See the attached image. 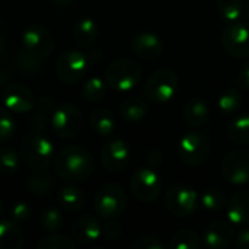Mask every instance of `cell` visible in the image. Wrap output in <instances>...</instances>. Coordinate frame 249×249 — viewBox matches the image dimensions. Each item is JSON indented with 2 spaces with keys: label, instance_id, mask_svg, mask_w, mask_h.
Returning <instances> with one entry per match:
<instances>
[{
  "label": "cell",
  "instance_id": "16",
  "mask_svg": "<svg viewBox=\"0 0 249 249\" xmlns=\"http://www.w3.org/2000/svg\"><path fill=\"white\" fill-rule=\"evenodd\" d=\"M131 48L137 57L142 60H156L163 53L162 39L153 32H139L131 39Z\"/></svg>",
  "mask_w": 249,
  "mask_h": 249
},
{
  "label": "cell",
  "instance_id": "10",
  "mask_svg": "<svg viewBox=\"0 0 249 249\" xmlns=\"http://www.w3.org/2000/svg\"><path fill=\"white\" fill-rule=\"evenodd\" d=\"M222 45L233 58L249 57V25L231 22L222 32Z\"/></svg>",
  "mask_w": 249,
  "mask_h": 249
},
{
  "label": "cell",
  "instance_id": "45",
  "mask_svg": "<svg viewBox=\"0 0 249 249\" xmlns=\"http://www.w3.org/2000/svg\"><path fill=\"white\" fill-rule=\"evenodd\" d=\"M10 79V73L4 69V67H0V88L1 86H6L7 82Z\"/></svg>",
  "mask_w": 249,
  "mask_h": 249
},
{
  "label": "cell",
  "instance_id": "9",
  "mask_svg": "<svg viewBox=\"0 0 249 249\" xmlns=\"http://www.w3.org/2000/svg\"><path fill=\"white\" fill-rule=\"evenodd\" d=\"M89 69V60L86 54L79 50L63 51L57 60L55 71L61 82L73 85L85 77Z\"/></svg>",
  "mask_w": 249,
  "mask_h": 249
},
{
  "label": "cell",
  "instance_id": "20",
  "mask_svg": "<svg viewBox=\"0 0 249 249\" xmlns=\"http://www.w3.org/2000/svg\"><path fill=\"white\" fill-rule=\"evenodd\" d=\"M98 34H99V28H98V23L95 22V19L92 18H82L74 29H73V38H74V42L80 47V48H88L90 47L96 38H98Z\"/></svg>",
  "mask_w": 249,
  "mask_h": 249
},
{
  "label": "cell",
  "instance_id": "48",
  "mask_svg": "<svg viewBox=\"0 0 249 249\" xmlns=\"http://www.w3.org/2000/svg\"><path fill=\"white\" fill-rule=\"evenodd\" d=\"M4 213V204H3V201H1V198H0V216Z\"/></svg>",
  "mask_w": 249,
  "mask_h": 249
},
{
  "label": "cell",
  "instance_id": "7",
  "mask_svg": "<svg viewBox=\"0 0 249 249\" xmlns=\"http://www.w3.org/2000/svg\"><path fill=\"white\" fill-rule=\"evenodd\" d=\"M210 140L201 131H190L182 136L178 144L181 160L188 166H200L210 156Z\"/></svg>",
  "mask_w": 249,
  "mask_h": 249
},
{
  "label": "cell",
  "instance_id": "19",
  "mask_svg": "<svg viewBox=\"0 0 249 249\" xmlns=\"http://www.w3.org/2000/svg\"><path fill=\"white\" fill-rule=\"evenodd\" d=\"M228 222L233 226H249V191L235 193L228 203Z\"/></svg>",
  "mask_w": 249,
  "mask_h": 249
},
{
  "label": "cell",
  "instance_id": "1",
  "mask_svg": "<svg viewBox=\"0 0 249 249\" xmlns=\"http://www.w3.org/2000/svg\"><path fill=\"white\" fill-rule=\"evenodd\" d=\"M57 175L69 182L88 179L95 168L93 156L82 146H69L57 153L54 159Z\"/></svg>",
  "mask_w": 249,
  "mask_h": 249
},
{
  "label": "cell",
  "instance_id": "23",
  "mask_svg": "<svg viewBox=\"0 0 249 249\" xmlns=\"http://www.w3.org/2000/svg\"><path fill=\"white\" fill-rule=\"evenodd\" d=\"M147 114V102L140 98H128L120 107V115L127 123H139Z\"/></svg>",
  "mask_w": 249,
  "mask_h": 249
},
{
  "label": "cell",
  "instance_id": "12",
  "mask_svg": "<svg viewBox=\"0 0 249 249\" xmlns=\"http://www.w3.org/2000/svg\"><path fill=\"white\" fill-rule=\"evenodd\" d=\"M20 42L25 51L39 58L48 57L54 48V39H53L51 32L45 26H41V25L26 26L22 32Z\"/></svg>",
  "mask_w": 249,
  "mask_h": 249
},
{
  "label": "cell",
  "instance_id": "32",
  "mask_svg": "<svg viewBox=\"0 0 249 249\" xmlns=\"http://www.w3.org/2000/svg\"><path fill=\"white\" fill-rule=\"evenodd\" d=\"M20 166V156L12 147H0V174L13 175Z\"/></svg>",
  "mask_w": 249,
  "mask_h": 249
},
{
  "label": "cell",
  "instance_id": "40",
  "mask_svg": "<svg viewBox=\"0 0 249 249\" xmlns=\"http://www.w3.org/2000/svg\"><path fill=\"white\" fill-rule=\"evenodd\" d=\"M31 214H32V207L25 201H18L16 204H13L12 212H10L12 220L16 223L26 222L31 217Z\"/></svg>",
  "mask_w": 249,
  "mask_h": 249
},
{
  "label": "cell",
  "instance_id": "4",
  "mask_svg": "<svg viewBox=\"0 0 249 249\" xmlns=\"http://www.w3.org/2000/svg\"><path fill=\"white\" fill-rule=\"evenodd\" d=\"M142 79V67L130 58H118L105 70L107 85L118 92H128Z\"/></svg>",
  "mask_w": 249,
  "mask_h": 249
},
{
  "label": "cell",
  "instance_id": "28",
  "mask_svg": "<svg viewBox=\"0 0 249 249\" xmlns=\"http://www.w3.org/2000/svg\"><path fill=\"white\" fill-rule=\"evenodd\" d=\"M200 247H201V239L191 229L178 231L169 241L171 249H198Z\"/></svg>",
  "mask_w": 249,
  "mask_h": 249
},
{
  "label": "cell",
  "instance_id": "35",
  "mask_svg": "<svg viewBox=\"0 0 249 249\" xmlns=\"http://www.w3.org/2000/svg\"><path fill=\"white\" fill-rule=\"evenodd\" d=\"M39 222H41L42 228L51 233L61 231L63 223H64L63 216L57 207H47L45 210H42V213L39 216Z\"/></svg>",
  "mask_w": 249,
  "mask_h": 249
},
{
  "label": "cell",
  "instance_id": "15",
  "mask_svg": "<svg viewBox=\"0 0 249 249\" xmlns=\"http://www.w3.org/2000/svg\"><path fill=\"white\" fill-rule=\"evenodd\" d=\"M1 102L6 109L18 114H25L34 109L35 99L29 89L19 83L6 85L1 90Z\"/></svg>",
  "mask_w": 249,
  "mask_h": 249
},
{
  "label": "cell",
  "instance_id": "49",
  "mask_svg": "<svg viewBox=\"0 0 249 249\" xmlns=\"http://www.w3.org/2000/svg\"><path fill=\"white\" fill-rule=\"evenodd\" d=\"M247 16H248V20H249V0H248V6H247Z\"/></svg>",
  "mask_w": 249,
  "mask_h": 249
},
{
  "label": "cell",
  "instance_id": "6",
  "mask_svg": "<svg viewBox=\"0 0 249 249\" xmlns=\"http://www.w3.org/2000/svg\"><path fill=\"white\" fill-rule=\"evenodd\" d=\"M50 123L60 139H74L83 128V114L73 104H61L54 108Z\"/></svg>",
  "mask_w": 249,
  "mask_h": 249
},
{
  "label": "cell",
  "instance_id": "33",
  "mask_svg": "<svg viewBox=\"0 0 249 249\" xmlns=\"http://www.w3.org/2000/svg\"><path fill=\"white\" fill-rule=\"evenodd\" d=\"M26 188L36 197H44L48 196L53 188H54V179L50 175H35L31 177L26 182Z\"/></svg>",
  "mask_w": 249,
  "mask_h": 249
},
{
  "label": "cell",
  "instance_id": "46",
  "mask_svg": "<svg viewBox=\"0 0 249 249\" xmlns=\"http://www.w3.org/2000/svg\"><path fill=\"white\" fill-rule=\"evenodd\" d=\"M3 48H4V38H3V35L0 34V53L3 51Z\"/></svg>",
  "mask_w": 249,
  "mask_h": 249
},
{
  "label": "cell",
  "instance_id": "14",
  "mask_svg": "<svg viewBox=\"0 0 249 249\" xmlns=\"http://www.w3.org/2000/svg\"><path fill=\"white\" fill-rule=\"evenodd\" d=\"M130 159H131V149L121 139L109 140L102 147L101 160L104 168L109 172H121L123 169L127 168Z\"/></svg>",
  "mask_w": 249,
  "mask_h": 249
},
{
  "label": "cell",
  "instance_id": "24",
  "mask_svg": "<svg viewBox=\"0 0 249 249\" xmlns=\"http://www.w3.org/2000/svg\"><path fill=\"white\" fill-rule=\"evenodd\" d=\"M58 204L60 207H63L66 212H71L76 213L80 209H83L85 206V194L82 193V190L76 188V187H63L58 191Z\"/></svg>",
  "mask_w": 249,
  "mask_h": 249
},
{
  "label": "cell",
  "instance_id": "31",
  "mask_svg": "<svg viewBox=\"0 0 249 249\" xmlns=\"http://www.w3.org/2000/svg\"><path fill=\"white\" fill-rule=\"evenodd\" d=\"M107 88H108L107 82L104 79L95 76V77H90L85 83V86L82 89V95L89 102H98L107 95Z\"/></svg>",
  "mask_w": 249,
  "mask_h": 249
},
{
  "label": "cell",
  "instance_id": "21",
  "mask_svg": "<svg viewBox=\"0 0 249 249\" xmlns=\"http://www.w3.org/2000/svg\"><path fill=\"white\" fill-rule=\"evenodd\" d=\"M23 247V233L13 220L0 222V249H20Z\"/></svg>",
  "mask_w": 249,
  "mask_h": 249
},
{
  "label": "cell",
  "instance_id": "22",
  "mask_svg": "<svg viewBox=\"0 0 249 249\" xmlns=\"http://www.w3.org/2000/svg\"><path fill=\"white\" fill-rule=\"evenodd\" d=\"M209 107L204 101L194 98L191 101H188L185 104L184 108V118L187 121V124H190L191 127H203L207 121H209Z\"/></svg>",
  "mask_w": 249,
  "mask_h": 249
},
{
  "label": "cell",
  "instance_id": "25",
  "mask_svg": "<svg viewBox=\"0 0 249 249\" xmlns=\"http://www.w3.org/2000/svg\"><path fill=\"white\" fill-rule=\"evenodd\" d=\"M90 127L99 134V136H109L115 130V120L114 115L105 109V108H98L93 109L90 114Z\"/></svg>",
  "mask_w": 249,
  "mask_h": 249
},
{
  "label": "cell",
  "instance_id": "27",
  "mask_svg": "<svg viewBox=\"0 0 249 249\" xmlns=\"http://www.w3.org/2000/svg\"><path fill=\"white\" fill-rule=\"evenodd\" d=\"M228 136L236 144H248L249 114H241L228 124Z\"/></svg>",
  "mask_w": 249,
  "mask_h": 249
},
{
  "label": "cell",
  "instance_id": "47",
  "mask_svg": "<svg viewBox=\"0 0 249 249\" xmlns=\"http://www.w3.org/2000/svg\"><path fill=\"white\" fill-rule=\"evenodd\" d=\"M55 3H58V4H67V3H71L73 0H54Z\"/></svg>",
  "mask_w": 249,
  "mask_h": 249
},
{
  "label": "cell",
  "instance_id": "2",
  "mask_svg": "<svg viewBox=\"0 0 249 249\" xmlns=\"http://www.w3.org/2000/svg\"><path fill=\"white\" fill-rule=\"evenodd\" d=\"M20 156H22L23 163L29 169L44 171L51 165V162L55 156L54 144L42 133L29 131L22 140Z\"/></svg>",
  "mask_w": 249,
  "mask_h": 249
},
{
  "label": "cell",
  "instance_id": "36",
  "mask_svg": "<svg viewBox=\"0 0 249 249\" xmlns=\"http://www.w3.org/2000/svg\"><path fill=\"white\" fill-rule=\"evenodd\" d=\"M217 7L222 18L229 23L239 20L244 12L242 0H217Z\"/></svg>",
  "mask_w": 249,
  "mask_h": 249
},
{
  "label": "cell",
  "instance_id": "42",
  "mask_svg": "<svg viewBox=\"0 0 249 249\" xmlns=\"http://www.w3.org/2000/svg\"><path fill=\"white\" fill-rule=\"evenodd\" d=\"M236 82H238V86H239L241 89L249 90V61L248 63H245V64L241 67Z\"/></svg>",
  "mask_w": 249,
  "mask_h": 249
},
{
  "label": "cell",
  "instance_id": "30",
  "mask_svg": "<svg viewBox=\"0 0 249 249\" xmlns=\"http://www.w3.org/2000/svg\"><path fill=\"white\" fill-rule=\"evenodd\" d=\"M42 58L28 53V51H19L16 55H15V66L18 67V70L23 71L25 74H38L41 71V67H42V63H41Z\"/></svg>",
  "mask_w": 249,
  "mask_h": 249
},
{
  "label": "cell",
  "instance_id": "3",
  "mask_svg": "<svg viewBox=\"0 0 249 249\" xmlns=\"http://www.w3.org/2000/svg\"><path fill=\"white\" fill-rule=\"evenodd\" d=\"M179 90V79L171 69H159L153 71L143 88L144 96L153 104L169 102Z\"/></svg>",
  "mask_w": 249,
  "mask_h": 249
},
{
  "label": "cell",
  "instance_id": "13",
  "mask_svg": "<svg viewBox=\"0 0 249 249\" xmlns=\"http://www.w3.org/2000/svg\"><path fill=\"white\" fill-rule=\"evenodd\" d=\"M222 174L233 185L249 182V152L232 150L222 160Z\"/></svg>",
  "mask_w": 249,
  "mask_h": 249
},
{
  "label": "cell",
  "instance_id": "17",
  "mask_svg": "<svg viewBox=\"0 0 249 249\" xmlns=\"http://www.w3.org/2000/svg\"><path fill=\"white\" fill-rule=\"evenodd\" d=\"M235 239L233 225L229 222H214L204 231V244L212 249L228 248Z\"/></svg>",
  "mask_w": 249,
  "mask_h": 249
},
{
  "label": "cell",
  "instance_id": "11",
  "mask_svg": "<svg viewBox=\"0 0 249 249\" xmlns=\"http://www.w3.org/2000/svg\"><path fill=\"white\" fill-rule=\"evenodd\" d=\"M197 204H198V194L196 193V190L185 185L171 187L165 197L166 209L178 217L191 216L196 212Z\"/></svg>",
  "mask_w": 249,
  "mask_h": 249
},
{
  "label": "cell",
  "instance_id": "18",
  "mask_svg": "<svg viewBox=\"0 0 249 249\" xmlns=\"http://www.w3.org/2000/svg\"><path fill=\"white\" fill-rule=\"evenodd\" d=\"M71 236L77 244L88 245L102 236V226L93 216H82L73 223Z\"/></svg>",
  "mask_w": 249,
  "mask_h": 249
},
{
  "label": "cell",
  "instance_id": "38",
  "mask_svg": "<svg viewBox=\"0 0 249 249\" xmlns=\"http://www.w3.org/2000/svg\"><path fill=\"white\" fill-rule=\"evenodd\" d=\"M15 133V120L7 109L0 108V142L9 140Z\"/></svg>",
  "mask_w": 249,
  "mask_h": 249
},
{
  "label": "cell",
  "instance_id": "43",
  "mask_svg": "<svg viewBox=\"0 0 249 249\" xmlns=\"http://www.w3.org/2000/svg\"><path fill=\"white\" fill-rule=\"evenodd\" d=\"M235 241H236V245L239 248L249 249V228L244 226L236 235H235Z\"/></svg>",
  "mask_w": 249,
  "mask_h": 249
},
{
  "label": "cell",
  "instance_id": "29",
  "mask_svg": "<svg viewBox=\"0 0 249 249\" xmlns=\"http://www.w3.org/2000/svg\"><path fill=\"white\" fill-rule=\"evenodd\" d=\"M242 101L244 98L241 90L236 88H231L219 96L217 107L223 114H233L242 107Z\"/></svg>",
  "mask_w": 249,
  "mask_h": 249
},
{
  "label": "cell",
  "instance_id": "5",
  "mask_svg": "<svg viewBox=\"0 0 249 249\" xmlns=\"http://www.w3.org/2000/svg\"><path fill=\"white\" fill-rule=\"evenodd\" d=\"M93 207L101 217L107 220L117 219L127 207V196L121 187L115 184H105L96 191Z\"/></svg>",
  "mask_w": 249,
  "mask_h": 249
},
{
  "label": "cell",
  "instance_id": "41",
  "mask_svg": "<svg viewBox=\"0 0 249 249\" xmlns=\"http://www.w3.org/2000/svg\"><path fill=\"white\" fill-rule=\"evenodd\" d=\"M123 233V229L118 223L115 222H108L104 228H102V235L109 239V241H114V239H118Z\"/></svg>",
  "mask_w": 249,
  "mask_h": 249
},
{
  "label": "cell",
  "instance_id": "39",
  "mask_svg": "<svg viewBox=\"0 0 249 249\" xmlns=\"http://www.w3.org/2000/svg\"><path fill=\"white\" fill-rule=\"evenodd\" d=\"M165 242L159 236H142L131 244L134 249H165Z\"/></svg>",
  "mask_w": 249,
  "mask_h": 249
},
{
  "label": "cell",
  "instance_id": "8",
  "mask_svg": "<svg viewBox=\"0 0 249 249\" xmlns=\"http://www.w3.org/2000/svg\"><path fill=\"white\" fill-rule=\"evenodd\" d=\"M130 188L139 201L152 203L159 197L162 191V179L152 166L139 168L131 177Z\"/></svg>",
  "mask_w": 249,
  "mask_h": 249
},
{
  "label": "cell",
  "instance_id": "34",
  "mask_svg": "<svg viewBox=\"0 0 249 249\" xmlns=\"http://www.w3.org/2000/svg\"><path fill=\"white\" fill-rule=\"evenodd\" d=\"M200 203L207 212H219L226 206V197L223 191L217 188H210L200 196Z\"/></svg>",
  "mask_w": 249,
  "mask_h": 249
},
{
  "label": "cell",
  "instance_id": "44",
  "mask_svg": "<svg viewBox=\"0 0 249 249\" xmlns=\"http://www.w3.org/2000/svg\"><path fill=\"white\" fill-rule=\"evenodd\" d=\"M162 159H163L162 153L156 149L150 150V153L147 155V162H149V166H152V168H158L162 163Z\"/></svg>",
  "mask_w": 249,
  "mask_h": 249
},
{
  "label": "cell",
  "instance_id": "37",
  "mask_svg": "<svg viewBox=\"0 0 249 249\" xmlns=\"http://www.w3.org/2000/svg\"><path fill=\"white\" fill-rule=\"evenodd\" d=\"M77 242L73 238H67L63 235H50L47 238L39 239L36 244L38 249H74Z\"/></svg>",
  "mask_w": 249,
  "mask_h": 249
},
{
  "label": "cell",
  "instance_id": "26",
  "mask_svg": "<svg viewBox=\"0 0 249 249\" xmlns=\"http://www.w3.org/2000/svg\"><path fill=\"white\" fill-rule=\"evenodd\" d=\"M36 112L31 118V131L42 133L48 123V114L54 109V101L50 96H42L36 102Z\"/></svg>",
  "mask_w": 249,
  "mask_h": 249
}]
</instances>
